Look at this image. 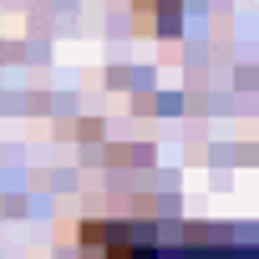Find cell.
Returning <instances> with one entry per match:
<instances>
[{"instance_id": "1", "label": "cell", "mask_w": 259, "mask_h": 259, "mask_svg": "<svg viewBox=\"0 0 259 259\" xmlns=\"http://www.w3.org/2000/svg\"><path fill=\"white\" fill-rule=\"evenodd\" d=\"M87 259H259V244H229L193 224H81Z\"/></svg>"}]
</instances>
